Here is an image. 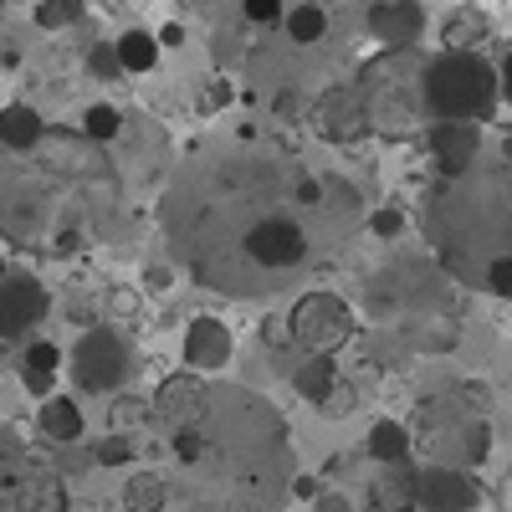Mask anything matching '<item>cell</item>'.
<instances>
[{"label":"cell","instance_id":"cell-1","mask_svg":"<svg viewBox=\"0 0 512 512\" xmlns=\"http://www.w3.org/2000/svg\"><path fill=\"white\" fill-rule=\"evenodd\" d=\"M425 62L415 47H384V57L364 72L359 82V113L364 128L374 134H420L425 118H431V103H425Z\"/></svg>","mask_w":512,"mask_h":512},{"label":"cell","instance_id":"cell-2","mask_svg":"<svg viewBox=\"0 0 512 512\" xmlns=\"http://www.w3.org/2000/svg\"><path fill=\"white\" fill-rule=\"evenodd\" d=\"M425 103L431 118L487 123L502 103V72H492L477 52H441L425 62Z\"/></svg>","mask_w":512,"mask_h":512},{"label":"cell","instance_id":"cell-3","mask_svg":"<svg viewBox=\"0 0 512 512\" xmlns=\"http://www.w3.org/2000/svg\"><path fill=\"white\" fill-rule=\"evenodd\" d=\"M67 369L82 395H113L123 390L128 369H134V354H128V344L113 328H88L77 338V349L67 354Z\"/></svg>","mask_w":512,"mask_h":512},{"label":"cell","instance_id":"cell-4","mask_svg":"<svg viewBox=\"0 0 512 512\" xmlns=\"http://www.w3.org/2000/svg\"><path fill=\"white\" fill-rule=\"evenodd\" d=\"M0 512H67V487L26 451H0Z\"/></svg>","mask_w":512,"mask_h":512},{"label":"cell","instance_id":"cell-5","mask_svg":"<svg viewBox=\"0 0 512 512\" xmlns=\"http://www.w3.org/2000/svg\"><path fill=\"white\" fill-rule=\"evenodd\" d=\"M287 328H292V338H297L308 354H333L338 344H349V338H354V313H349L344 297L308 292L303 303L287 313Z\"/></svg>","mask_w":512,"mask_h":512},{"label":"cell","instance_id":"cell-6","mask_svg":"<svg viewBox=\"0 0 512 512\" xmlns=\"http://www.w3.org/2000/svg\"><path fill=\"white\" fill-rule=\"evenodd\" d=\"M246 256L267 272H292L308 256V231L287 216H267L246 231Z\"/></svg>","mask_w":512,"mask_h":512},{"label":"cell","instance_id":"cell-7","mask_svg":"<svg viewBox=\"0 0 512 512\" xmlns=\"http://www.w3.org/2000/svg\"><path fill=\"white\" fill-rule=\"evenodd\" d=\"M52 297L31 272H6L0 277V338H26L41 318H47Z\"/></svg>","mask_w":512,"mask_h":512},{"label":"cell","instance_id":"cell-8","mask_svg":"<svg viewBox=\"0 0 512 512\" xmlns=\"http://www.w3.org/2000/svg\"><path fill=\"white\" fill-rule=\"evenodd\" d=\"M477 482L461 466H425L420 472V512H477Z\"/></svg>","mask_w":512,"mask_h":512},{"label":"cell","instance_id":"cell-9","mask_svg":"<svg viewBox=\"0 0 512 512\" xmlns=\"http://www.w3.org/2000/svg\"><path fill=\"white\" fill-rule=\"evenodd\" d=\"M231 328L221 323V318H195L190 328H185V369H195V374H216V369H226L231 364Z\"/></svg>","mask_w":512,"mask_h":512},{"label":"cell","instance_id":"cell-10","mask_svg":"<svg viewBox=\"0 0 512 512\" xmlns=\"http://www.w3.org/2000/svg\"><path fill=\"white\" fill-rule=\"evenodd\" d=\"M477 144H482L477 123L436 118V128H431V159L446 169V175H461V169H472V159H477Z\"/></svg>","mask_w":512,"mask_h":512},{"label":"cell","instance_id":"cell-11","mask_svg":"<svg viewBox=\"0 0 512 512\" xmlns=\"http://www.w3.org/2000/svg\"><path fill=\"white\" fill-rule=\"evenodd\" d=\"M369 31L384 41V47H415L420 31H425V16L415 0H384V6H374L369 16Z\"/></svg>","mask_w":512,"mask_h":512},{"label":"cell","instance_id":"cell-12","mask_svg":"<svg viewBox=\"0 0 512 512\" xmlns=\"http://www.w3.org/2000/svg\"><path fill=\"white\" fill-rule=\"evenodd\" d=\"M57 379H62V349L52 338H31L21 349V384L36 400H47V395H57Z\"/></svg>","mask_w":512,"mask_h":512},{"label":"cell","instance_id":"cell-13","mask_svg":"<svg viewBox=\"0 0 512 512\" xmlns=\"http://www.w3.org/2000/svg\"><path fill=\"white\" fill-rule=\"evenodd\" d=\"M374 507L379 512H415L420 507V472L410 461H390L374 477Z\"/></svg>","mask_w":512,"mask_h":512},{"label":"cell","instance_id":"cell-14","mask_svg":"<svg viewBox=\"0 0 512 512\" xmlns=\"http://www.w3.org/2000/svg\"><path fill=\"white\" fill-rule=\"evenodd\" d=\"M36 425H41V436L57 441V446H72L82 441V431H88V420H82V405L72 395H47L36 410Z\"/></svg>","mask_w":512,"mask_h":512},{"label":"cell","instance_id":"cell-15","mask_svg":"<svg viewBox=\"0 0 512 512\" xmlns=\"http://www.w3.org/2000/svg\"><path fill=\"white\" fill-rule=\"evenodd\" d=\"M41 139H47V123H41V113L31 103H6V108H0V149L26 154Z\"/></svg>","mask_w":512,"mask_h":512},{"label":"cell","instance_id":"cell-16","mask_svg":"<svg viewBox=\"0 0 512 512\" xmlns=\"http://www.w3.org/2000/svg\"><path fill=\"white\" fill-rule=\"evenodd\" d=\"M292 390L303 395V400H313V405H328L333 390H338V364H333V354H308L303 364H297V374H292Z\"/></svg>","mask_w":512,"mask_h":512},{"label":"cell","instance_id":"cell-17","mask_svg":"<svg viewBox=\"0 0 512 512\" xmlns=\"http://www.w3.org/2000/svg\"><path fill=\"white\" fill-rule=\"evenodd\" d=\"M487 36H492V21H487L482 11H472V6H461V11L446 21V31H441L446 52H477Z\"/></svg>","mask_w":512,"mask_h":512},{"label":"cell","instance_id":"cell-18","mask_svg":"<svg viewBox=\"0 0 512 512\" xmlns=\"http://www.w3.org/2000/svg\"><path fill=\"white\" fill-rule=\"evenodd\" d=\"M364 451L379 461V466H390V461H410V431L400 420H379L374 431H369V441H364Z\"/></svg>","mask_w":512,"mask_h":512},{"label":"cell","instance_id":"cell-19","mask_svg":"<svg viewBox=\"0 0 512 512\" xmlns=\"http://www.w3.org/2000/svg\"><path fill=\"white\" fill-rule=\"evenodd\" d=\"M113 47H118L123 72H154V62H159V36L154 31H123Z\"/></svg>","mask_w":512,"mask_h":512},{"label":"cell","instance_id":"cell-20","mask_svg":"<svg viewBox=\"0 0 512 512\" xmlns=\"http://www.w3.org/2000/svg\"><path fill=\"white\" fill-rule=\"evenodd\" d=\"M123 502H128V512H164L169 507V482L159 472H134L128 487H123Z\"/></svg>","mask_w":512,"mask_h":512},{"label":"cell","instance_id":"cell-21","mask_svg":"<svg viewBox=\"0 0 512 512\" xmlns=\"http://www.w3.org/2000/svg\"><path fill=\"white\" fill-rule=\"evenodd\" d=\"M282 26H287V36L297 41V47H318V41L328 36V11L323 6H292L282 16Z\"/></svg>","mask_w":512,"mask_h":512},{"label":"cell","instance_id":"cell-22","mask_svg":"<svg viewBox=\"0 0 512 512\" xmlns=\"http://www.w3.org/2000/svg\"><path fill=\"white\" fill-rule=\"evenodd\" d=\"M82 11H88V0H36V26L41 31H67L82 21Z\"/></svg>","mask_w":512,"mask_h":512},{"label":"cell","instance_id":"cell-23","mask_svg":"<svg viewBox=\"0 0 512 512\" xmlns=\"http://www.w3.org/2000/svg\"><path fill=\"white\" fill-rule=\"evenodd\" d=\"M118 128H123V113L113 103H93L88 113H82V134L88 139H118Z\"/></svg>","mask_w":512,"mask_h":512},{"label":"cell","instance_id":"cell-24","mask_svg":"<svg viewBox=\"0 0 512 512\" xmlns=\"http://www.w3.org/2000/svg\"><path fill=\"white\" fill-rule=\"evenodd\" d=\"M487 292L512 303V256H492V262H487Z\"/></svg>","mask_w":512,"mask_h":512},{"label":"cell","instance_id":"cell-25","mask_svg":"<svg viewBox=\"0 0 512 512\" xmlns=\"http://www.w3.org/2000/svg\"><path fill=\"white\" fill-rule=\"evenodd\" d=\"M487 446H492L487 425H482V420H472V425H466V436H461V456L477 466V461H487Z\"/></svg>","mask_w":512,"mask_h":512},{"label":"cell","instance_id":"cell-26","mask_svg":"<svg viewBox=\"0 0 512 512\" xmlns=\"http://www.w3.org/2000/svg\"><path fill=\"white\" fill-rule=\"evenodd\" d=\"M287 16V0H246V21L251 26H277Z\"/></svg>","mask_w":512,"mask_h":512},{"label":"cell","instance_id":"cell-27","mask_svg":"<svg viewBox=\"0 0 512 512\" xmlns=\"http://www.w3.org/2000/svg\"><path fill=\"white\" fill-rule=\"evenodd\" d=\"M98 466H123V461H134V446H128L123 436H108V441H98Z\"/></svg>","mask_w":512,"mask_h":512},{"label":"cell","instance_id":"cell-28","mask_svg":"<svg viewBox=\"0 0 512 512\" xmlns=\"http://www.w3.org/2000/svg\"><path fill=\"white\" fill-rule=\"evenodd\" d=\"M88 72H93V77H113V72H123V67H118V47H98V52L88 57Z\"/></svg>","mask_w":512,"mask_h":512},{"label":"cell","instance_id":"cell-29","mask_svg":"<svg viewBox=\"0 0 512 512\" xmlns=\"http://www.w3.org/2000/svg\"><path fill=\"white\" fill-rule=\"evenodd\" d=\"M374 231H379V236H395V231H400V210H379Z\"/></svg>","mask_w":512,"mask_h":512},{"label":"cell","instance_id":"cell-30","mask_svg":"<svg viewBox=\"0 0 512 512\" xmlns=\"http://www.w3.org/2000/svg\"><path fill=\"white\" fill-rule=\"evenodd\" d=\"M292 492H297V497H318V482H313V477H297Z\"/></svg>","mask_w":512,"mask_h":512},{"label":"cell","instance_id":"cell-31","mask_svg":"<svg viewBox=\"0 0 512 512\" xmlns=\"http://www.w3.org/2000/svg\"><path fill=\"white\" fill-rule=\"evenodd\" d=\"M180 36H185L180 26H164V31H159V47H175V41H180Z\"/></svg>","mask_w":512,"mask_h":512},{"label":"cell","instance_id":"cell-32","mask_svg":"<svg viewBox=\"0 0 512 512\" xmlns=\"http://www.w3.org/2000/svg\"><path fill=\"white\" fill-rule=\"evenodd\" d=\"M502 98H512V57L502 62Z\"/></svg>","mask_w":512,"mask_h":512}]
</instances>
